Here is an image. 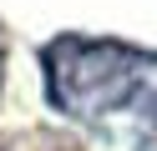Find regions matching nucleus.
Wrapping results in <instances>:
<instances>
[{"mask_svg": "<svg viewBox=\"0 0 157 151\" xmlns=\"http://www.w3.org/2000/svg\"><path fill=\"white\" fill-rule=\"evenodd\" d=\"M0 81H5V35H0Z\"/></svg>", "mask_w": 157, "mask_h": 151, "instance_id": "obj_1", "label": "nucleus"}]
</instances>
